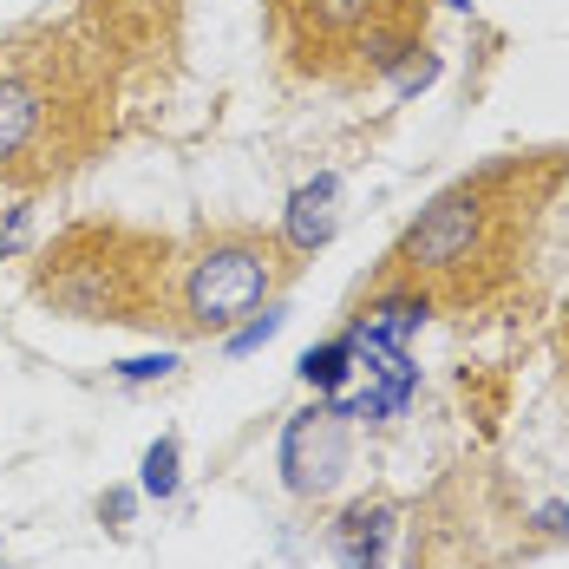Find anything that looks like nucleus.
<instances>
[{"label": "nucleus", "mask_w": 569, "mask_h": 569, "mask_svg": "<svg viewBox=\"0 0 569 569\" xmlns=\"http://www.w3.org/2000/svg\"><path fill=\"white\" fill-rule=\"evenodd\" d=\"M563 177L569 164L557 151L498 158L485 171L458 177L393 242L373 295H412L439 315L498 308L523 282V262L537 256V229H543V210Z\"/></svg>", "instance_id": "1"}, {"label": "nucleus", "mask_w": 569, "mask_h": 569, "mask_svg": "<svg viewBox=\"0 0 569 569\" xmlns=\"http://www.w3.org/2000/svg\"><path fill=\"white\" fill-rule=\"evenodd\" d=\"M118 124V79L79 27H20L0 40V183L53 190L86 171Z\"/></svg>", "instance_id": "2"}, {"label": "nucleus", "mask_w": 569, "mask_h": 569, "mask_svg": "<svg viewBox=\"0 0 569 569\" xmlns=\"http://www.w3.org/2000/svg\"><path fill=\"white\" fill-rule=\"evenodd\" d=\"M33 295L66 321L177 335V242L131 223H72L33 262Z\"/></svg>", "instance_id": "3"}, {"label": "nucleus", "mask_w": 569, "mask_h": 569, "mask_svg": "<svg viewBox=\"0 0 569 569\" xmlns=\"http://www.w3.org/2000/svg\"><path fill=\"white\" fill-rule=\"evenodd\" d=\"M288 72L315 86H373L426 47V0H262Z\"/></svg>", "instance_id": "4"}, {"label": "nucleus", "mask_w": 569, "mask_h": 569, "mask_svg": "<svg viewBox=\"0 0 569 569\" xmlns=\"http://www.w3.org/2000/svg\"><path fill=\"white\" fill-rule=\"evenodd\" d=\"M295 276V249L269 229L217 223L177 249V335H217Z\"/></svg>", "instance_id": "5"}, {"label": "nucleus", "mask_w": 569, "mask_h": 569, "mask_svg": "<svg viewBox=\"0 0 569 569\" xmlns=\"http://www.w3.org/2000/svg\"><path fill=\"white\" fill-rule=\"evenodd\" d=\"M177 33V0H86V40L112 59H138V53H171Z\"/></svg>", "instance_id": "6"}, {"label": "nucleus", "mask_w": 569, "mask_h": 569, "mask_svg": "<svg viewBox=\"0 0 569 569\" xmlns=\"http://www.w3.org/2000/svg\"><path fill=\"white\" fill-rule=\"evenodd\" d=\"M282 471H288V485H295L301 498L335 491L341 471H347V412H335V406L301 412V419L288 426V439H282Z\"/></svg>", "instance_id": "7"}, {"label": "nucleus", "mask_w": 569, "mask_h": 569, "mask_svg": "<svg viewBox=\"0 0 569 569\" xmlns=\"http://www.w3.org/2000/svg\"><path fill=\"white\" fill-rule=\"evenodd\" d=\"M387 537H393V505H353V511L341 517V530H335L341 569H380Z\"/></svg>", "instance_id": "8"}, {"label": "nucleus", "mask_w": 569, "mask_h": 569, "mask_svg": "<svg viewBox=\"0 0 569 569\" xmlns=\"http://www.w3.org/2000/svg\"><path fill=\"white\" fill-rule=\"evenodd\" d=\"M335 203H341V183L335 177H315L308 190H295V203H288V249H321L328 236H335Z\"/></svg>", "instance_id": "9"}, {"label": "nucleus", "mask_w": 569, "mask_h": 569, "mask_svg": "<svg viewBox=\"0 0 569 569\" xmlns=\"http://www.w3.org/2000/svg\"><path fill=\"white\" fill-rule=\"evenodd\" d=\"M347 360H353V341L315 347V353L301 360V380H308V387H341V380H347Z\"/></svg>", "instance_id": "10"}, {"label": "nucleus", "mask_w": 569, "mask_h": 569, "mask_svg": "<svg viewBox=\"0 0 569 569\" xmlns=\"http://www.w3.org/2000/svg\"><path fill=\"white\" fill-rule=\"evenodd\" d=\"M144 491H151V498H171L177 491V446L171 439H158V446L144 452Z\"/></svg>", "instance_id": "11"}, {"label": "nucleus", "mask_w": 569, "mask_h": 569, "mask_svg": "<svg viewBox=\"0 0 569 569\" xmlns=\"http://www.w3.org/2000/svg\"><path fill=\"white\" fill-rule=\"evenodd\" d=\"M164 367H171V360H124L131 380H151V373H164Z\"/></svg>", "instance_id": "12"}, {"label": "nucleus", "mask_w": 569, "mask_h": 569, "mask_svg": "<svg viewBox=\"0 0 569 569\" xmlns=\"http://www.w3.org/2000/svg\"><path fill=\"white\" fill-rule=\"evenodd\" d=\"M563 387H569V321H563Z\"/></svg>", "instance_id": "13"}, {"label": "nucleus", "mask_w": 569, "mask_h": 569, "mask_svg": "<svg viewBox=\"0 0 569 569\" xmlns=\"http://www.w3.org/2000/svg\"><path fill=\"white\" fill-rule=\"evenodd\" d=\"M446 7H471V0H446Z\"/></svg>", "instance_id": "14"}]
</instances>
